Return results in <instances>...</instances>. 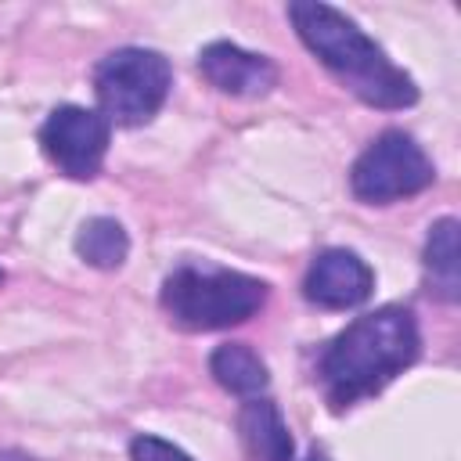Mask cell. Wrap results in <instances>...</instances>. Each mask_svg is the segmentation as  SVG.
Wrapping results in <instances>:
<instances>
[{
	"label": "cell",
	"instance_id": "1",
	"mask_svg": "<svg viewBox=\"0 0 461 461\" xmlns=\"http://www.w3.org/2000/svg\"><path fill=\"white\" fill-rule=\"evenodd\" d=\"M421 353V331L407 306H378L339 331L317 360V382L331 411L382 393Z\"/></svg>",
	"mask_w": 461,
	"mask_h": 461
},
{
	"label": "cell",
	"instance_id": "2",
	"mask_svg": "<svg viewBox=\"0 0 461 461\" xmlns=\"http://www.w3.org/2000/svg\"><path fill=\"white\" fill-rule=\"evenodd\" d=\"M288 18L310 54L364 104L411 108L418 101L414 79L342 11L317 0H295L288 4Z\"/></svg>",
	"mask_w": 461,
	"mask_h": 461
},
{
	"label": "cell",
	"instance_id": "3",
	"mask_svg": "<svg viewBox=\"0 0 461 461\" xmlns=\"http://www.w3.org/2000/svg\"><path fill=\"white\" fill-rule=\"evenodd\" d=\"M267 281L223 267H176L162 281V310L184 331H220L256 317Z\"/></svg>",
	"mask_w": 461,
	"mask_h": 461
},
{
	"label": "cell",
	"instance_id": "4",
	"mask_svg": "<svg viewBox=\"0 0 461 461\" xmlns=\"http://www.w3.org/2000/svg\"><path fill=\"white\" fill-rule=\"evenodd\" d=\"M173 68L158 50L148 47H122L97 61L94 68V94L101 115L119 126L148 122L169 97Z\"/></svg>",
	"mask_w": 461,
	"mask_h": 461
},
{
	"label": "cell",
	"instance_id": "5",
	"mask_svg": "<svg viewBox=\"0 0 461 461\" xmlns=\"http://www.w3.org/2000/svg\"><path fill=\"white\" fill-rule=\"evenodd\" d=\"M436 166L421 144L403 130H385L375 137L349 169V187L367 205H389L432 187Z\"/></svg>",
	"mask_w": 461,
	"mask_h": 461
},
{
	"label": "cell",
	"instance_id": "6",
	"mask_svg": "<svg viewBox=\"0 0 461 461\" xmlns=\"http://www.w3.org/2000/svg\"><path fill=\"white\" fill-rule=\"evenodd\" d=\"M112 140V122L83 104H61L40 126L43 155L72 180H94L104 166Z\"/></svg>",
	"mask_w": 461,
	"mask_h": 461
},
{
	"label": "cell",
	"instance_id": "7",
	"mask_svg": "<svg viewBox=\"0 0 461 461\" xmlns=\"http://www.w3.org/2000/svg\"><path fill=\"white\" fill-rule=\"evenodd\" d=\"M371 288H375V270L349 249H324L303 277V295L321 310L360 306L371 295Z\"/></svg>",
	"mask_w": 461,
	"mask_h": 461
},
{
	"label": "cell",
	"instance_id": "8",
	"mask_svg": "<svg viewBox=\"0 0 461 461\" xmlns=\"http://www.w3.org/2000/svg\"><path fill=\"white\" fill-rule=\"evenodd\" d=\"M198 72L205 76L209 86H216L227 97H267L277 86V65L267 54L245 50L227 40L202 47Z\"/></svg>",
	"mask_w": 461,
	"mask_h": 461
},
{
	"label": "cell",
	"instance_id": "9",
	"mask_svg": "<svg viewBox=\"0 0 461 461\" xmlns=\"http://www.w3.org/2000/svg\"><path fill=\"white\" fill-rule=\"evenodd\" d=\"M238 436L252 461H292L295 443L274 400L252 396L238 414Z\"/></svg>",
	"mask_w": 461,
	"mask_h": 461
},
{
	"label": "cell",
	"instance_id": "10",
	"mask_svg": "<svg viewBox=\"0 0 461 461\" xmlns=\"http://www.w3.org/2000/svg\"><path fill=\"white\" fill-rule=\"evenodd\" d=\"M209 371H212V378L227 393H238V396H259L267 389V382H270L267 364L245 342H223V346H216L212 357H209Z\"/></svg>",
	"mask_w": 461,
	"mask_h": 461
},
{
	"label": "cell",
	"instance_id": "11",
	"mask_svg": "<svg viewBox=\"0 0 461 461\" xmlns=\"http://www.w3.org/2000/svg\"><path fill=\"white\" fill-rule=\"evenodd\" d=\"M425 274L432 292L443 303H457L461 288V267H457V220L443 216L432 223L429 241H425Z\"/></svg>",
	"mask_w": 461,
	"mask_h": 461
},
{
	"label": "cell",
	"instance_id": "12",
	"mask_svg": "<svg viewBox=\"0 0 461 461\" xmlns=\"http://www.w3.org/2000/svg\"><path fill=\"white\" fill-rule=\"evenodd\" d=\"M76 252L83 263L97 267V270H115L126 263V252H130V238L122 230L119 220L112 216H94L79 227L76 234Z\"/></svg>",
	"mask_w": 461,
	"mask_h": 461
},
{
	"label": "cell",
	"instance_id": "13",
	"mask_svg": "<svg viewBox=\"0 0 461 461\" xmlns=\"http://www.w3.org/2000/svg\"><path fill=\"white\" fill-rule=\"evenodd\" d=\"M130 461H194V457L184 454L176 443L144 432V436H133V443H130Z\"/></svg>",
	"mask_w": 461,
	"mask_h": 461
},
{
	"label": "cell",
	"instance_id": "14",
	"mask_svg": "<svg viewBox=\"0 0 461 461\" xmlns=\"http://www.w3.org/2000/svg\"><path fill=\"white\" fill-rule=\"evenodd\" d=\"M0 461H40V457H32L25 450H0Z\"/></svg>",
	"mask_w": 461,
	"mask_h": 461
},
{
	"label": "cell",
	"instance_id": "15",
	"mask_svg": "<svg viewBox=\"0 0 461 461\" xmlns=\"http://www.w3.org/2000/svg\"><path fill=\"white\" fill-rule=\"evenodd\" d=\"M306 461H328V454L324 450H310V457Z\"/></svg>",
	"mask_w": 461,
	"mask_h": 461
},
{
	"label": "cell",
	"instance_id": "16",
	"mask_svg": "<svg viewBox=\"0 0 461 461\" xmlns=\"http://www.w3.org/2000/svg\"><path fill=\"white\" fill-rule=\"evenodd\" d=\"M0 281H4V270H0Z\"/></svg>",
	"mask_w": 461,
	"mask_h": 461
}]
</instances>
